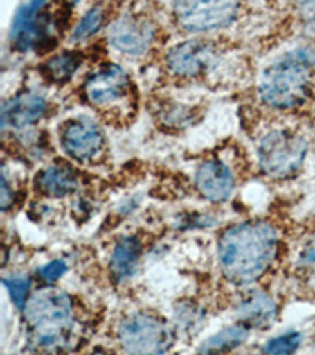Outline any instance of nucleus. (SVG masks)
I'll list each match as a JSON object with an SVG mask.
<instances>
[{"mask_svg":"<svg viewBox=\"0 0 315 355\" xmlns=\"http://www.w3.org/2000/svg\"><path fill=\"white\" fill-rule=\"evenodd\" d=\"M68 2H70L71 5H78L79 2H81V0H68Z\"/></svg>","mask_w":315,"mask_h":355,"instance_id":"nucleus-25","label":"nucleus"},{"mask_svg":"<svg viewBox=\"0 0 315 355\" xmlns=\"http://www.w3.org/2000/svg\"><path fill=\"white\" fill-rule=\"evenodd\" d=\"M301 11L309 24L315 27V0H301Z\"/></svg>","mask_w":315,"mask_h":355,"instance_id":"nucleus-24","label":"nucleus"},{"mask_svg":"<svg viewBox=\"0 0 315 355\" xmlns=\"http://www.w3.org/2000/svg\"><path fill=\"white\" fill-rule=\"evenodd\" d=\"M60 142L65 153L74 162L96 163L106 150V136L91 119L76 117L62 125Z\"/></svg>","mask_w":315,"mask_h":355,"instance_id":"nucleus-9","label":"nucleus"},{"mask_svg":"<svg viewBox=\"0 0 315 355\" xmlns=\"http://www.w3.org/2000/svg\"><path fill=\"white\" fill-rule=\"evenodd\" d=\"M249 327H246L244 324H237L232 327L221 330L219 334L208 338L204 345H200L199 352L204 354H213V352H226L232 351V349L242 346L243 343L248 340L249 336Z\"/></svg>","mask_w":315,"mask_h":355,"instance_id":"nucleus-18","label":"nucleus"},{"mask_svg":"<svg viewBox=\"0 0 315 355\" xmlns=\"http://www.w3.org/2000/svg\"><path fill=\"white\" fill-rule=\"evenodd\" d=\"M35 185L39 193L49 198H65L78 190L79 174L70 164L55 163L37 175Z\"/></svg>","mask_w":315,"mask_h":355,"instance_id":"nucleus-14","label":"nucleus"},{"mask_svg":"<svg viewBox=\"0 0 315 355\" xmlns=\"http://www.w3.org/2000/svg\"><path fill=\"white\" fill-rule=\"evenodd\" d=\"M30 345L43 351H63L71 345L74 308L71 297L60 289H39L24 306Z\"/></svg>","mask_w":315,"mask_h":355,"instance_id":"nucleus-2","label":"nucleus"},{"mask_svg":"<svg viewBox=\"0 0 315 355\" xmlns=\"http://www.w3.org/2000/svg\"><path fill=\"white\" fill-rule=\"evenodd\" d=\"M3 284L7 286V289L10 292V297L13 303L18 308H24L26 303L28 300V294H30V288L32 283L27 277H15V278H8L3 279Z\"/></svg>","mask_w":315,"mask_h":355,"instance_id":"nucleus-20","label":"nucleus"},{"mask_svg":"<svg viewBox=\"0 0 315 355\" xmlns=\"http://www.w3.org/2000/svg\"><path fill=\"white\" fill-rule=\"evenodd\" d=\"M142 246L141 242L134 237L120 240L112 251L111 270L118 282L129 278L136 270L141 259Z\"/></svg>","mask_w":315,"mask_h":355,"instance_id":"nucleus-16","label":"nucleus"},{"mask_svg":"<svg viewBox=\"0 0 315 355\" xmlns=\"http://www.w3.org/2000/svg\"><path fill=\"white\" fill-rule=\"evenodd\" d=\"M49 112V103L35 92H24L3 103L2 127L22 130L37 125Z\"/></svg>","mask_w":315,"mask_h":355,"instance_id":"nucleus-12","label":"nucleus"},{"mask_svg":"<svg viewBox=\"0 0 315 355\" xmlns=\"http://www.w3.org/2000/svg\"><path fill=\"white\" fill-rule=\"evenodd\" d=\"M278 232L263 221L237 225L222 234L217 246L221 270L237 284H249L268 270L278 253Z\"/></svg>","mask_w":315,"mask_h":355,"instance_id":"nucleus-1","label":"nucleus"},{"mask_svg":"<svg viewBox=\"0 0 315 355\" xmlns=\"http://www.w3.org/2000/svg\"><path fill=\"white\" fill-rule=\"evenodd\" d=\"M216 46L207 40H191L175 46L168 55L169 70L179 78L196 79L217 62Z\"/></svg>","mask_w":315,"mask_h":355,"instance_id":"nucleus-11","label":"nucleus"},{"mask_svg":"<svg viewBox=\"0 0 315 355\" xmlns=\"http://www.w3.org/2000/svg\"><path fill=\"white\" fill-rule=\"evenodd\" d=\"M82 65V55L76 51L53 55L42 67L43 76L54 84H65L73 78V74Z\"/></svg>","mask_w":315,"mask_h":355,"instance_id":"nucleus-17","label":"nucleus"},{"mask_svg":"<svg viewBox=\"0 0 315 355\" xmlns=\"http://www.w3.org/2000/svg\"><path fill=\"white\" fill-rule=\"evenodd\" d=\"M196 187L204 198L213 202H222L231 198L235 179L231 168L224 162L211 158L199 164L196 171Z\"/></svg>","mask_w":315,"mask_h":355,"instance_id":"nucleus-13","label":"nucleus"},{"mask_svg":"<svg viewBox=\"0 0 315 355\" xmlns=\"http://www.w3.org/2000/svg\"><path fill=\"white\" fill-rule=\"evenodd\" d=\"M156 26L148 16L126 13L118 16L107 28V40L114 49L126 55H142L153 46Z\"/></svg>","mask_w":315,"mask_h":355,"instance_id":"nucleus-10","label":"nucleus"},{"mask_svg":"<svg viewBox=\"0 0 315 355\" xmlns=\"http://www.w3.org/2000/svg\"><path fill=\"white\" fill-rule=\"evenodd\" d=\"M314 60L309 53L295 51L282 55L262 73L260 100L278 111H291L305 105L312 92Z\"/></svg>","mask_w":315,"mask_h":355,"instance_id":"nucleus-3","label":"nucleus"},{"mask_svg":"<svg viewBox=\"0 0 315 355\" xmlns=\"http://www.w3.org/2000/svg\"><path fill=\"white\" fill-rule=\"evenodd\" d=\"M278 316L276 303L265 292H254L240 302L237 318L249 329L262 330L270 327Z\"/></svg>","mask_w":315,"mask_h":355,"instance_id":"nucleus-15","label":"nucleus"},{"mask_svg":"<svg viewBox=\"0 0 315 355\" xmlns=\"http://www.w3.org/2000/svg\"><path fill=\"white\" fill-rule=\"evenodd\" d=\"M107 19V5L105 2L95 3L93 7L85 11V15L78 22L71 33V42L79 43L95 35L105 26Z\"/></svg>","mask_w":315,"mask_h":355,"instance_id":"nucleus-19","label":"nucleus"},{"mask_svg":"<svg viewBox=\"0 0 315 355\" xmlns=\"http://www.w3.org/2000/svg\"><path fill=\"white\" fill-rule=\"evenodd\" d=\"M118 341L131 354H163L174 345V331L158 316L131 314L118 325Z\"/></svg>","mask_w":315,"mask_h":355,"instance_id":"nucleus-7","label":"nucleus"},{"mask_svg":"<svg viewBox=\"0 0 315 355\" xmlns=\"http://www.w3.org/2000/svg\"><path fill=\"white\" fill-rule=\"evenodd\" d=\"M133 83L122 67L105 65L84 84V95L95 110L106 112H118L126 106Z\"/></svg>","mask_w":315,"mask_h":355,"instance_id":"nucleus-8","label":"nucleus"},{"mask_svg":"<svg viewBox=\"0 0 315 355\" xmlns=\"http://www.w3.org/2000/svg\"><path fill=\"white\" fill-rule=\"evenodd\" d=\"M66 272V264L63 261H53L46 264L43 268H39V275L46 282H57L62 275Z\"/></svg>","mask_w":315,"mask_h":355,"instance_id":"nucleus-23","label":"nucleus"},{"mask_svg":"<svg viewBox=\"0 0 315 355\" xmlns=\"http://www.w3.org/2000/svg\"><path fill=\"white\" fill-rule=\"evenodd\" d=\"M240 7L242 0H174L172 13L185 32L207 33L231 26Z\"/></svg>","mask_w":315,"mask_h":355,"instance_id":"nucleus-6","label":"nucleus"},{"mask_svg":"<svg viewBox=\"0 0 315 355\" xmlns=\"http://www.w3.org/2000/svg\"><path fill=\"white\" fill-rule=\"evenodd\" d=\"M301 343V335L296 331L279 335L278 338L268 341V345L263 347V351L268 354H291L295 352Z\"/></svg>","mask_w":315,"mask_h":355,"instance_id":"nucleus-21","label":"nucleus"},{"mask_svg":"<svg viewBox=\"0 0 315 355\" xmlns=\"http://www.w3.org/2000/svg\"><path fill=\"white\" fill-rule=\"evenodd\" d=\"M259 163L265 174L274 179L294 175L305 163L307 141L291 130H274L265 135L257 147Z\"/></svg>","mask_w":315,"mask_h":355,"instance_id":"nucleus-5","label":"nucleus"},{"mask_svg":"<svg viewBox=\"0 0 315 355\" xmlns=\"http://www.w3.org/2000/svg\"><path fill=\"white\" fill-rule=\"evenodd\" d=\"M70 13L63 0H27L11 26V48L18 53H48L59 42V33Z\"/></svg>","mask_w":315,"mask_h":355,"instance_id":"nucleus-4","label":"nucleus"},{"mask_svg":"<svg viewBox=\"0 0 315 355\" xmlns=\"http://www.w3.org/2000/svg\"><path fill=\"white\" fill-rule=\"evenodd\" d=\"M298 267L303 273V278L315 288V236L301 250Z\"/></svg>","mask_w":315,"mask_h":355,"instance_id":"nucleus-22","label":"nucleus"}]
</instances>
